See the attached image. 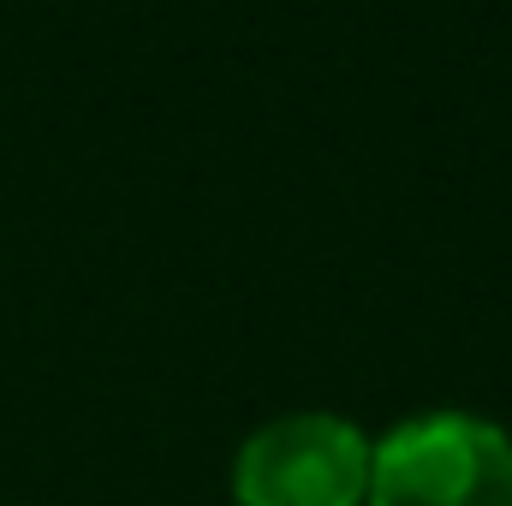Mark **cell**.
<instances>
[{
	"instance_id": "obj_1",
	"label": "cell",
	"mask_w": 512,
	"mask_h": 506,
	"mask_svg": "<svg viewBox=\"0 0 512 506\" xmlns=\"http://www.w3.org/2000/svg\"><path fill=\"white\" fill-rule=\"evenodd\" d=\"M364 506H512V429L483 411H417L376 435Z\"/></svg>"
},
{
	"instance_id": "obj_2",
	"label": "cell",
	"mask_w": 512,
	"mask_h": 506,
	"mask_svg": "<svg viewBox=\"0 0 512 506\" xmlns=\"http://www.w3.org/2000/svg\"><path fill=\"white\" fill-rule=\"evenodd\" d=\"M376 435L340 411H286L233 453V506H364Z\"/></svg>"
}]
</instances>
